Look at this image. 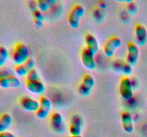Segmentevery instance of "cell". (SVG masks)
Masks as SVG:
<instances>
[{"instance_id": "603a6c76", "label": "cell", "mask_w": 147, "mask_h": 137, "mask_svg": "<svg viewBox=\"0 0 147 137\" xmlns=\"http://www.w3.org/2000/svg\"><path fill=\"white\" fill-rule=\"evenodd\" d=\"M93 17L97 22H101L104 17L103 10L100 8H96L93 11Z\"/></svg>"}, {"instance_id": "5b68a950", "label": "cell", "mask_w": 147, "mask_h": 137, "mask_svg": "<svg viewBox=\"0 0 147 137\" xmlns=\"http://www.w3.org/2000/svg\"><path fill=\"white\" fill-rule=\"evenodd\" d=\"M50 128L54 132L57 134H64L66 131V125L64 118L60 113L53 112L50 116Z\"/></svg>"}, {"instance_id": "cb8c5ba5", "label": "cell", "mask_w": 147, "mask_h": 137, "mask_svg": "<svg viewBox=\"0 0 147 137\" xmlns=\"http://www.w3.org/2000/svg\"><path fill=\"white\" fill-rule=\"evenodd\" d=\"M126 9L131 14H135L137 11L138 7L134 1H128V4H126Z\"/></svg>"}, {"instance_id": "ba28073f", "label": "cell", "mask_w": 147, "mask_h": 137, "mask_svg": "<svg viewBox=\"0 0 147 137\" xmlns=\"http://www.w3.org/2000/svg\"><path fill=\"white\" fill-rule=\"evenodd\" d=\"M84 126V120L80 114H74L72 116L69 125V132L72 136L81 135Z\"/></svg>"}, {"instance_id": "4316f807", "label": "cell", "mask_w": 147, "mask_h": 137, "mask_svg": "<svg viewBox=\"0 0 147 137\" xmlns=\"http://www.w3.org/2000/svg\"><path fill=\"white\" fill-rule=\"evenodd\" d=\"M10 74H12V73L8 70H0V78L10 75Z\"/></svg>"}, {"instance_id": "3957f363", "label": "cell", "mask_w": 147, "mask_h": 137, "mask_svg": "<svg viewBox=\"0 0 147 137\" xmlns=\"http://www.w3.org/2000/svg\"><path fill=\"white\" fill-rule=\"evenodd\" d=\"M94 77L89 74H86L83 77L82 81L78 87V91L82 96H88L93 91L95 86Z\"/></svg>"}, {"instance_id": "7402d4cb", "label": "cell", "mask_w": 147, "mask_h": 137, "mask_svg": "<svg viewBox=\"0 0 147 137\" xmlns=\"http://www.w3.org/2000/svg\"><path fill=\"white\" fill-rule=\"evenodd\" d=\"M26 80H31V81H34V80H41L40 78V74L37 68H34L32 69L28 74L26 76Z\"/></svg>"}, {"instance_id": "52a82bcc", "label": "cell", "mask_w": 147, "mask_h": 137, "mask_svg": "<svg viewBox=\"0 0 147 137\" xmlns=\"http://www.w3.org/2000/svg\"><path fill=\"white\" fill-rule=\"evenodd\" d=\"M39 103H40V106L36 112V115L40 119H45L47 118L51 112L52 107H53L51 101L48 97L45 96H42L40 97Z\"/></svg>"}, {"instance_id": "7a4b0ae2", "label": "cell", "mask_w": 147, "mask_h": 137, "mask_svg": "<svg viewBox=\"0 0 147 137\" xmlns=\"http://www.w3.org/2000/svg\"><path fill=\"white\" fill-rule=\"evenodd\" d=\"M85 13L86 9L82 4H76L72 7L67 17V21L72 28L77 29L79 27Z\"/></svg>"}, {"instance_id": "e0dca14e", "label": "cell", "mask_w": 147, "mask_h": 137, "mask_svg": "<svg viewBox=\"0 0 147 137\" xmlns=\"http://www.w3.org/2000/svg\"><path fill=\"white\" fill-rule=\"evenodd\" d=\"M135 36L137 44L144 46L147 42V29L146 27L141 24H136L135 27Z\"/></svg>"}, {"instance_id": "d4e9b609", "label": "cell", "mask_w": 147, "mask_h": 137, "mask_svg": "<svg viewBox=\"0 0 147 137\" xmlns=\"http://www.w3.org/2000/svg\"><path fill=\"white\" fill-rule=\"evenodd\" d=\"M33 17H34V19H37L40 20V21H42L45 19L44 15H43L42 11H41L39 9H34L33 10Z\"/></svg>"}, {"instance_id": "d6986e66", "label": "cell", "mask_w": 147, "mask_h": 137, "mask_svg": "<svg viewBox=\"0 0 147 137\" xmlns=\"http://www.w3.org/2000/svg\"><path fill=\"white\" fill-rule=\"evenodd\" d=\"M13 118L8 113H4L0 116V132H5L11 128Z\"/></svg>"}, {"instance_id": "8fae6325", "label": "cell", "mask_w": 147, "mask_h": 137, "mask_svg": "<svg viewBox=\"0 0 147 137\" xmlns=\"http://www.w3.org/2000/svg\"><path fill=\"white\" fill-rule=\"evenodd\" d=\"M81 61L83 66L87 69L93 70L96 68V62L95 59V54L86 47L83 48L81 51Z\"/></svg>"}, {"instance_id": "f546056e", "label": "cell", "mask_w": 147, "mask_h": 137, "mask_svg": "<svg viewBox=\"0 0 147 137\" xmlns=\"http://www.w3.org/2000/svg\"><path fill=\"white\" fill-rule=\"evenodd\" d=\"M68 137H83L81 135H78V136H68Z\"/></svg>"}, {"instance_id": "9a60e30c", "label": "cell", "mask_w": 147, "mask_h": 137, "mask_svg": "<svg viewBox=\"0 0 147 137\" xmlns=\"http://www.w3.org/2000/svg\"><path fill=\"white\" fill-rule=\"evenodd\" d=\"M121 121L123 131L127 134H131L134 131V122L131 114L128 111H124L121 115Z\"/></svg>"}, {"instance_id": "ffe728a7", "label": "cell", "mask_w": 147, "mask_h": 137, "mask_svg": "<svg viewBox=\"0 0 147 137\" xmlns=\"http://www.w3.org/2000/svg\"><path fill=\"white\" fill-rule=\"evenodd\" d=\"M55 3L56 1L55 0H38L37 1V6L38 7V9L43 12V11H47Z\"/></svg>"}, {"instance_id": "30bf717a", "label": "cell", "mask_w": 147, "mask_h": 137, "mask_svg": "<svg viewBox=\"0 0 147 137\" xmlns=\"http://www.w3.org/2000/svg\"><path fill=\"white\" fill-rule=\"evenodd\" d=\"M139 49L137 44L130 42L127 44V55H126V62L131 66H134L137 63L139 58Z\"/></svg>"}, {"instance_id": "6da1fadb", "label": "cell", "mask_w": 147, "mask_h": 137, "mask_svg": "<svg viewBox=\"0 0 147 137\" xmlns=\"http://www.w3.org/2000/svg\"><path fill=\"white\" fill-rule=\"evenodd\" d=\"M30 57V49L25 44L19 42L14 46L11 54V59L16 65L24 64Z\"/></svg>"}, {"instance_id": "ac0fdd59", "label": "cell", "mask_w": 147, "mask_h": 137, "mask_svg": "<svg viewBox=\"0 0 147 137\" xmlns=\"http://www.w3.org/2000/svg\"><path fill=\"white\" fill-rule=\"evenodd\" d=\"M86 48L96 55L99 51V43L98 39L93 34H87L85 37Z\"/></svg>"}, {"instance_id": "9c48e42d", "label": "cell", "mask_w": 147, "mask_h": 137, "mask_svg": "<svg viewBox=\"0 0 147 137\" xmlns=\"http://www.w3.org/2000/svg\"><path fill=\"white\" fill-rule=\"evenodd\" d=\"M19 103L22 108L30 112H37L40 106L39 101L30 96H22Z\"/></svg>"}, {"instance_id": "7c38bea8", "label": "cell", "mask_w": 147, "mask_h": 137, "mask_svg": "<svg viewBox=\"0 0 147 137\" xmlns=\"http://www.w3.org/2000/svg\"><path fill=\"white\" fill-rule=\"evenodd\" d=\"M25 86L30 92L36 95H41L44 94L46 90L45 84L42 80H26Z\"/></svg>"}, {"instance_id": "83f0119b", "label": "cell", "mask_w": 147, "mask_h": 137, "mask_svg": "<svg viewBox=\"0 0 147 137\" xmlns=\"http://www.w3.org/2000/svg\"><path fill=\"white\" fill-rule=\"evenodd\" d=\"M34 24H36L37 26L38 27H42L43 24V21H40V20H37V19H34Z\"/></svg>"}, {"instance_id": "4fadbf2b", "label": "cell", "mask_w": 147, "mask_h": 137, "mask_svg": "<svg viewBox=\"0 0 147 137\" xmlns=\"http://www.w3.org/2000/svg\"><path fill=\"white\" fill-rule=\"evenodd\" d=\"M35 61L32 57H30L24 64L16 65L14 67V72L19 76H27L28 73L34 68Z\"/></svg>"}, {"instance_id": "f1b7e54d", "label": "cell", "mask_w": 147, "mask_h": 137, "mask_svg": "<svg viewBox=\"0 0 147 137\" xmlns=\"http://www.w3.org/2000/svg\"><path fill=\"white\" fill-rule=\"evenodd\" d=\"M99 4H100V9H104V8H106V4H105L104 1H99Z\"/></svg>"}, {"instance_id": "277c9868", "label": "cell", "mask_w": 147, "mask_h": 137, "mask_svg": "<svg viewBox=\"0 0 147 137\" xmlns=\"http://www.w3.org/2000/svg\"><path fill=\"white\" fill-rule=\"evenodd\" d=\"M119 93L126 101L131 100L134 97V87L132 80L129 76H124L121 79L119 87Z\"/></svg>"}, {"instance_id": "2e32d148", "label": "cell", "mask_w": 147, "mask_h": 137, "mask_svg": "<svg viewBox=\"0 0 147 137\" xmlns=\"http://www.w3.org/2000/svg\"><path fill=\"white\" fill-rule=\"evenodd\" d=\"M112 68L116 72L122 73L126 76L131 74L132 71H133L131 65L128 64L126 61H123L119 59H116L113 61V63H112Z\"/></svg>"}, {"instance_id": "484cf974", "label": "cell", "mask_w": 147, "mask_h": 137, "mask_svg": "<svg viewBox=\"0 0 147 137\" xmlns=\"http://www.w3.org/2000/svg\"><path fill=\"white\" fill-rule=\"evenodd\" d=\"M0 137H17L14 134L9 132V131H5V132H0Z\"/></svg>"}, {"instance_id": "44dd1931", "label": "cell", "mask_w": 147, "mask_h": 137, "mask_svg": "<svg viewBox=\"0 0 147 137\" xmlns=\"http://www.w3.org/2000/svg\"><path fill=\"white\" fill-rule=\"evenodd\" d=\"M9 58V50L4 46H0V67L6 64Z\"/></svg>"}, {"instance_id": "5bb4252c", "label": "cell", "mask_w": 147, "mask_h": 137, "mask_svg": "<svg viewBox=\"0 0 147 137\" xmlns=\"http://www.w3.org/2000/svg\"><path fill=\"white\" fill-rule=\"evenodd\" d=\"M21 86V81L17 76L10 74L0 78V87L2 88H15Z\"/></svg>"}, {"instance_id": "8992f818", "label": "cell", "mask_w": 147, "mask_h": 137, "mask_svg": "<svg viewBox=\"0 0 147 137\" xmlns=\"http://www.w3.org/2000/svg\"><path fill=\"white\" fill-rule=\"evenodd\" d=\"M122 45V40L117 36H112L105 43L103 46V52L108 57H112L116 50Z\"/></svg>"}]
</instances>
